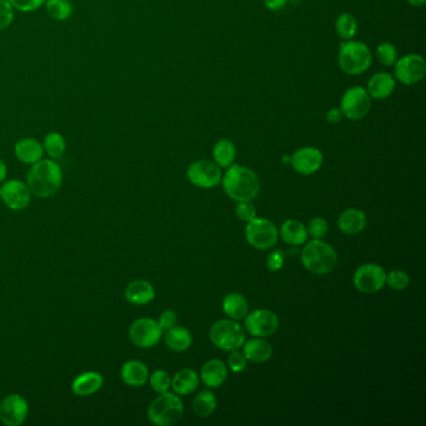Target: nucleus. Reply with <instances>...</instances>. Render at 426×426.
I'll return each instance as SVG.
<instances>
[{
    "label": "nucleus",
    "instance_id": "1",
    "mask_svg": "<svg viewBox=\"0 0 426 426\" xmlns=\"http://www.w3.org/2000/svg\"><path fill=\"white\" fill-rule=\"evenodd\" d=\"M63 183L62 168L54 160L41 159L31 165L26 175V185L33 196L50 198L55 196Z\"/></svg>",
    "mask_w": 426,
    "mask_h": 426
},
{
    "label": "nucleus",
    "instance_id": "2",
    "mask_svg": "<svg viewBox=\"0 0 426 426\" xmlns=\"http://www.w3.org/2000/svg\"><path fill=\"white\" fill-rule=\"evenodd\" d=\"M223 188L233 201H252L260 191V180L250 168L233 164L223 178Z\"/></svg>",
    "mask_w": 426,
    "mask_h": 426
},
{
    "label": "nucleus",
    "instance_id": "3",
    "mask_svg": "<svg viewBox=\"0 0 426 426\" xmlns=\"http://www.w3.org/2000/svg\"><path fill=\"white\" fill-rule=\"evenodd\" d=\"M304 267L316 275H324L333 272L338 264V255L334 247L321 239H314L308 243L302 252Z\"/></svg>",
    "mask_w": 426,
    "mask_h": 426
},
{
    "label": "nucleus",
    "instance_id": "4",
    "mask_svg": "<svg viewBox=\"0 0 426 426\" xmlns=\"http://www.w3.org/2000/svg\"><path fill=\"white\" fill-rule=\"evenodd\" d=\"M373 62V54L369 46L363 41H348L340 46L338 63L339 67L348 75L364 74Z\"/></svg>",
    "mask_w": 426,
    "mask_h": 426
},
{
    "label": "nucleus",
    "instance_id": "5",
    "mask_svg": "<svg viewBox=\"0 0 426 426\" xmlns=\"http://www.w3.org/2000/svg\"><path fill=\"white\" fill-rule=\"evenodd\" d=\"M184 405L178 394L163 393L148 408V419L156 426L174 425L183 417Z\"/></svg>",
    "mask_w": 426,
    "mask_h": 426
},
{
    "label": "nucleus",
    "instance_id": "6",
    "mask_svg": "<svg viewBox=\"0 0 426 426\" xmlns=\"http://www.w3.org/2000/svg\"><path fill=\"white\" fill-rule=\"evenodd\" d=\"M209 336L211 343L224 351L239 350L245 343V331L242 325L236 323L234 319L219 320L213 324Z\"/></svg>",
    "mask_w": 426,
    "mask_h": 426
},
{
    "label": "nucleus",
    "instance_id": "7",
    "mask_svg": "<svg viewBox=\"0 0 426 426\" xmlns=\"http://www.w3.org/2000/svg\"><path fill=\"white\" fill-rule=\"evenodd\" d=\"M371 108V98L366 89L361 87H350L343 94L340 100V110L349 120H361Z\"/></svg>",
    "mask_w": 426,
    "mask_h": 426
},
{
    "label": "nucleus",
    "instance_id": "8",
    "mask_svg": "<svg viewBox=\"0 0 426 426\" xmlns=\"http://www.w3.org/2000/svg\"><path fill=\"white\" fill-rule=\"evenodd\" d=\"M161 335L163 330L159 324L151 318L138 319L129 328V339L142 349L154 348L161 339Z\"/></svg>",
    "mask_w": 426,
    "mask_h": 426
},
{
    "label": "nucleus",
    "instance_id": "9",
    "mask_svg": "<svg viewBox=\"0 0 426 426\" xmlns=\"http://www.w3.org/2000/svg\"><path fill=\"white\" fill-rule=\"evenodd\" d=\"M245 235L252 247L257 250H267L277 244L279 233L272 221L255 218L254 220L249 221Z\"/></svg>",
    "mask_w": 426,
    "mask_h": 426
},
{
    "label": "nucleus",
    "instance_id": "10",
    "mask_svg": "<svg viewBox=\"0 0 426 426\" xmlns=\"http://www.w3.org/2000/svg\"><path fill=\"white\" fill-rule=\"evenodd\" d=\"M188 179L191 184L201 189H213L221 181L220 166L211 160H198L189 165Z\"/></svg>",
    "mask_w": 426,
    "mask_h": 426
},
{
    "label": "nucleus",
    "instance_id": "11",
    "mask_svg": "<svg viewBox=\"0 0 426 426\" xmlns=\"http://www.w3.org/2000/svg\"><path fill=\"white\" fill-rule=\"evenodd\" d=\"M394 73L398 82L404 85H415L425 77V59L417 54L400 58L394 64Z\"/></svg>",
    "mask_w": 426,
    "mask_h": 426
},
{
    "label": "nucleus",
    "instance_id": "12",
    "mask_svg": "<svg viewBox=\"0 0 426 426\" xmlns=\"http://www.w3.org/2000/svg\"><path fill=\"white\" fill-rule=\"evenodd\" d=\"M355 288L364 294H374L385 287L386 272L378 264H364L354 274Z\"/></svg>",
    "mask_w": 426,
    "mask_h": 426
},
{
    "label": "nucleus",
    "instance_id": "13",
    "mask_svg": "<svg viewBox=\"0 0 426 426\" xmlns=\"http://www.w3.org/2000/svg\"><path fill=\"white\" fill-rule=\"evenodd\" d=\"M29 415V404L19 394L6 395L0 403V421L6 426H19Z\"/></svg>",
    "mask_w": 426,
    "mask_h": 426
},
{
    "label": "nucleus",
    "instance_id": "14",
    "mask_svg": "<svg viewBox=\"0 0 426 426\" xmlns=\"http://www.w3.org/2000/svg\"><path fill=\"white\" fill-rule=\"evenodd\" d=\"M245 326L249 334H252V336L267 338L277 333L279 328V319L277 314L272 313L270 310L260 309L247 314Z\"/></svg>",
    "mask_w": 426,
    "mask_h": 426
},
{
    "label": "nucleus",
    "instance_id": "15",
    "mask_svg": "<svg viewBox=\"0 0 426 426\" xmlns=\"http://www.w3.org/2000/svg\"><path fill=\"white\" fill-rule=\"evenodd\" d=\"M0 199L11 211H24L31 204V191L21 180H9L0 188Z\"/></svg>",
    "mask_w": 426,
    "mask_h": 426
},
{
    "label": "nucleus",
    "instance_id": "16",
    "mask_svg": "<svg viewBox=\"0 0 426 426\" xmlns=\"http://www.w3.org/2000/svg\"><path fill=\"white\" fill-rule=\"evenodd\" d=\"M323 160L320 150L313 147H304L290 156V164L299 174L311 175L321 168Z\"/></svg>",
    "mask_w": 426,
    "mask_h": 426
},
{
    "label": "nucleus",
    "instance_id": "17",
    "mask_svg": "<svg viewBox=\"0 0 426 426\" xmlns=\"http://www.w3.org/2000/svg\"><path fill=\"white\" fill-rule=\"evenodd\" d=\"M103 384V375L99 374L97 371H85L78 375L73 380L72 390L75 395L85 398L98 393Z\"/></svg>",
    "mask_w": 426,
    "mask_h": 426
},
{
    "label": "nucleus",
    "instance_id": "18",
    "mask_svg": "<svg viewBox=\"0 0 426 426\" xmlns=\"http://www.w3.org/2000/svg\"><path fill=\"white\" fill-rule=\"evenodd\" d=\"M122 380L132 388H142L149 380V370L139 360H129L120 370Z\"/></svg>",
    "mask_w": 426,
    "mask_h": 426
},
{
    "label": "nucleus",
    "instance_id": "19",
    "mask_svg": "<svg viewBox=\"0 0 426 426\" xmlns=\"http://www.w3.org/2000/svg\"><path fill=\"white\" fill-rule=\"evenodd\" d=\"M396 80L389 73H376L368 82V94L370 98L384 100L389 98L395 90Z\"/></svg>",
    "mask_w": 426,
    "mask_h": 426
},
{
    "label": "nucleus",
    "instance_id": "20",
    "mask_svg": "<svg viewBox=\"0 0 426 426\" xmlns=\"http://www.w3.org/2000/svg\"><path fill=\"white\" fill-rule=\"evenodd\" d=\"M201 378L208 388H219L228 379V368L225 363L219 359L209 360L201 368Z\"/></svg>",
    "mask_w": 426,
    "mask_h": 426
},
{
    "label": "nucleus",
    "instance_id": "21",
    "mask_svg": "<svg viewBox=\"0 0 426 426\" xmlns=\"http://www.w3.org/2000/svg\"><path fill=\"white\" fill-rule=\"evenodd\" d=\"M125 298L133 305H145L155 298L154 287L147 280H134L125 289Z\"/></svg>",
    "mask_w": 426,
    "mask_h": 426
},
{
    "label": "nucleus",
    "instance_id": "22",
    "mask_svg": "<svg viewBox=\"0 0 426 426\" xmlns=\"http://www.w3.org/2000/svg\"><path fill=\"white\" fill-rule=\"evenodd\" d=\"M14 153L21 163L33 165L41 160L44 154V148L36 139L24 138L16 142Z\"/></svg>",
    "mask_w": 426,
    "mask_h": 426
},
{
    "label": "nucleus",
    "instance_id": "23",
    "mask_svg": "<svg viewBox=\"0 0 426 426\" xmlns=\"http://www.w3.org/2000/svg\"><path fill=\"white\" fill-rule=\"evenodd\" d=\"M243 354L252 363H265L272 358V345L264 338L255 336L254 339L247 340L243 344Z\"/></svg>",
    "mask_w": 426,
    "mask_h": 426
},
{
    "label": "nucleus",
    "instance_id": "24",
    "mask_svg": "<svg viewBox=\"0 0 426 426\" xmlns=\"http://www.w3.org/2000/svg\"><path fill=\"white\" fill-rule=\"evenodd\" d=\"M338 225H339L340 230L345 234H349V235L359 234L360 231L364 230L365 226H366V215H365L364 211H359V209H354V208L346 209L339 216Z\"/></svg>",
    "mask_w": 426,
    "mask_h": 426
},
{
    "label": "nucleus",
    "instance_id": "25",
    "mask_svg": "<svg viewBox=\"0 0 426 426\" xmlns=\"http://www.w3.org/2000/svg\"><path fill=\"white\" fill-rule=\"evenodd\" d=\"M165 345L168 349L174 351V353H181L191 348L193 343V335L191 330H188L183 326H173V328L166 330L164 336Z\"/></svg>",
    "mask_w": 426,
    "mask_h": 426
},
{
    "label": "nucleus",
    "instance_id": "26",
    "mask_svg": "<svg viewBox=\"0 0 426 426\" xmlns=\"http://www.w3.org/2000/svg\"><path fill=\"white\" fill-rule=\"evenodd\" d=\"M199 386V375L193 369L178 371L171 379V388L178 395H188Z\"/></svg>",
    "mask_w": 426,
    "mask_h": 426
},
{
    "label": "nucleus",
    "instance_id": "27",
    "mask_svg": "<svg viewBox=\"0 0 426 426\" xmlns=\"http://www.w3.org/2000/svg\"><path fill=\"white\" fill-rule=\"evenodd\" d=\"M282 240L289 244V245H303L304 243L308 239V230L302 221L287 220L282 225L280 229Z\"/></svg>",
    "mask_w": 426,
    "mask_h": 426
},
{
    "label": "nucleus",
    "instance_id": "28",
    "mask_svg": "<svg viewBox=\"0 0 426 426\" xmlns=\"http://www.w3.org/2000/svg\"><path fill=\"white\" fill-rule=\"evenodd\" d=\"M224 313L234 320H240L247 316L249 304L242 294L230 293L223 300Z\"/></svg>",
    "mask_w": 426,
    "mask_h": 426
},
{
    "label": "nucleus",
    "instance_id": "29",
    "mask_svg": "<svg viewBox=\"0 0 426 426\" xmlns=\"http://www.w3.org/2000/svg\"><path fill=\"white\" fill-rule=\"evenodd\" d=\"M214 163L219 165L220 168L228 169L229 166L234 164L236 156V148L234 143L229 139H220L213 149Z\"/></svg>",
    "mask_w": 426,
    "mask_h": 426
},
{
    "label": "nucleus",
    "instance_id": "30",
    "mask_svg": "<svg viewBox=\"0 0 426 426\" xmlns=\"http://www.w3.org/2000/svg\"><path fill=\"white\" fill-rule=\"evenodd\" d=\"M215 409L216 399L211 391H201L193 401V410L199 417H209Z\"/></svg>",
    "mask_w": 426,
    "mask_h": 426
},
{
    "label": "nucleus",
    "instance_id": "31",
    "mask_svg": "<svg viewBox=\"0 0 426 426\" xmlns=\"http://www.w3.org/2000/svg\"><path fill=\"white\" fill-rule=\"evenodd\" d=\"M335 29L340 39L345 41H351L358 31V21L353 14L344 13L336 19Z\"/></svg>",
    "mask_w": 426,
    "mask_h": 426
},
{
    "label": "nucleus",
    "instance_id": "32",
    "mask_svg": "<svg viewBox=\"0 0 426 426\" xmlns=\"http://www.w3.org/2000/svg\"><path fill=\"white\" fill-rule=\"evenodd\" d=\"M43 148L52 159H59L65 153V148H67L65 139L62 134L49 133L44 139Z\"/></svg>",
    "mask_w": 426,
    "mask_h": 426
},
{
    "label": "nucleus",
    "instance_id": "33",
    "mask_svg": "<svg viewBox=\"0 0 426 426\" xmlns=\"http://www.w3.org/2000/svg\"><path fill=\"white\" fill-rule=\"evenodd\" d=\"M46 11L55 21H67L72 16V3L69 0H48Z\"/></svg>",
    "mask_w": 426,
    "mask_h": 426
},
{
    "label": "nucleus",
    "instance_id": "34",
    "mask_svg": "<svg viewBox=\"0 0 426 426\" xmlns=\"http://www.w3.org/2000/svg\"><path fill=\"white\" fill-rule=\"evenodd\" d=\"M376 57L383 65L394 67V64L398 60V49L394 44H391L389 41H383L376 48Z\"/></svg>",
    "mask_w": 426,
    "mask_h": 426
},
{
    "label": "nucleus",
    "instance_id": "35",
    "mask_svg": "<svg viewBox=\"0 0 426 426\" xmlns=\"http://www.w3.org/2000/svg\"><path fill=\"white\" fill-rule=\"evenodd\" d=\"M150 386L151 389L158 393V394H163L169 391L171 388V379H170V375L165 371V370H156L154 371L151 376L149 378Z\"/></svg>",
    "mask_w": 426,
    "mask_h": 426
},
{
    "label": "nucleus",
    "instance_id": "36",
    "mask_svg": "<svg viewBox=\"0 0 426 426\" xmlns=\"http://www.w3.org/2000/svg\"><path fill=\"white\" fill-rule=\"evenodd\" d=\"M386 282L394 290H404L409 287V275L403 270H393L386 275Z\"/></svg>",
    "mask_w": 426,
    "mask_h": 426
},
{
    "label": "nucleus",
    "instance_id": "37",
    "mask_svg": "<svg viewBox=\"0 0 426 426\" xmlns=\"http://www.w3.org/2000/svg\"><path fill=\"white\" fill-rule=\"evenodd\" d=\"M235 213L240 220L247 223L257 218V209L252 206V201H239V204L236 206Z\"/></svg>",
    "mask_w": 426,
    "mask_h": 426
},
{
    "label": "nucleus",
    "instance_id": "38",
    "mask_svg": "<svg viewBox=\"0 0 426 426\" xmlns=\"http://www.w3.org/2000/svg\"><path fill=\"white\" fill-rule=\"evenodd\" d=\"M329 231L328 221L323 218H314L309 223V234L313 239H323Z\"/></svg>",
    "mask_w": 426,
    "mask_h": 426
},
{
    "label": "nucleus",
    "instance_id": "39",
    "mask_svg": "<svg viewBox=\"0 0 426 426\" xmlns=\"http://www.w3.org/2000/svg\"><path fill=\"white\" fill-rule=\"evenodd\" d=\"M228 366L230 368L231 371L234 373H242L247 369V360L243 353L238 350L230 351V355L228 358Z\"/></svg>",
    "mask_w": 426,
    "mask_h": 426
},
{
    "label": "nucleus",
    "instance_id": "40",
    "mask_svg": "<svg viewBox=\"0 0 426 426\" xmlns=\"http://www.w3.org/2000/svg\"><path fill=\"white\" fill-rule=\"evenodd\" d=\"M13 19H14V11L11 3L8 0H0V31L11 26Z\"/></svg>",
    "mask_w": 426,
    "mask_h": 426
},
{
    "label": "nucleus",
    "instance_id": "41",
    "mask_svg": "<svg viewBox=\"0 0 426 426\" xmlns=\"http://www.w3.org/2000/svg\"><path fill=\"white\" fill-rule=\"evenodd\" d=\"M8 1L18 11H33L41 8L46 0H8Z\"/></svg>",
    "mask_w": 426,
    "mask_h": 426
},
{
    "label": "nucleus",
    "instance_id": "42",
    "mask_svg": "<svg viewBox=\"0 0 426 426\" xmlns=\"http://www.w3.org/2000/svg\"><path fill=\"white\" fill-rule=\"evenodd\" d=\"M285 259H287V255H285V252H282V250H275V252H272L267 260V265L269 267V270L279 272L284 267Z\"/></svg>",
    "mask_w": 426,
    "mask_h": 426
},
{
    "label": "nucleus",
    "instance_id": "43",
    "mask_svg": "<svg viewBox=\"0 0 426 426\" xmlns=\"http://www.w3.org/2000/svg\"><path fill=\"white\" fill-rule=\"evenodd\" d=\"M158 324H159V326L163 331L169 330V329L176 325V314L173 310H165V311L160 314Z\"/></svg>",
    "mask_w": 426,
    "mask_h": 426
},
{
    "label": "nucleus",
    "instance_id": "44",
    "mask_svg": "<svg viewBox=\"0 0 426 426\" xmlns=\"http://www.w3.org/2000/svg\"><path fill=\"white\" fill-rule=\"evenodd\" d=\"M344 118V115L341 113L340 108H331L326 114V120L329 123L336 124L341 122V119Z\"/></svg>",
    "mask_w": 426,
    "mask_h": 426
},
{
    "label": "nucleus",
    "instance_id": "45",
    "mask_svg": "<svg viewBox=\"0 0 426 426\" xmlns=\"http://www.w3.org/2000/svg\"><path fill=\"white\" fill-rule=\"evenodd\" d=\"M289 0H264V4L270 11H279L287 6Z\"/></svg>",
    "mask_w": 426,
    "mask_h": 426
},
{
    "label": "nucleus",
    "instance_id": "46",
    "mask_svg": "<svg viewBox=\"0 0 426 426\" xmlns=\"http://www.w3.org/2000/svg\"><path fill=\"white\" fill-rule=\"evenodd\" d=\"M6 165L3 160L0 159V183L6 179Z\"/></svg>",
    "mask_w": 426,
    "mask_h": 426
},
{
    "label": "nucleus",
    "instance_id": "47",
    "mask_svg": "<svg viewBox=\"0 0 426 426\" xmlns=\"http://www.w3.org/2000/svg\"><path fill=\"white\" fill-rule=\"evenodd\" d=\"M426 0H408V3L412 6H421L425 4Z\"/></svg>",
    "mask_w": 426,
    "mask_h": 426
}]
</instances>
